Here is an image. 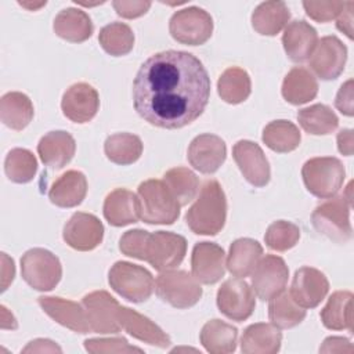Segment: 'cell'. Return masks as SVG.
I'll use <instances>...</instances> for the list:
<instances>
[{"mask_svg": "<svg viewBox=\"0 0 354 354\" xmlns=\"http://www.w3.org/2000/svg\"><path fill=\"white\" fill-rule=\"evenodd\" d=\"M61 108L69 120L86 123L97 115L100 108L98 93L88 83H75L64 93Z\"/></svg>", "mask_w": 354, "mask_h": 354, "instance_id": "cell-20", "label": "cell"}, {"mask_svg": "<svg viewBox=\"0 0 354 354\" xmlns=\"http://www.w3.org/2000/svg\"><path fill=\"white\" fill-rule=\"evenodd\" d=\"M227 156L225 142L216 134H201L195 137L188 147V162L191 166L203 173L212 174L220 169Z\"/></svg>", "mask_w": 354, "mask_h": 354, "instance_id": "cell-18", "label": "cell"}, {"mask_svg": "<svg viewBox=\"0 0 354 354\" xmlns=\"http://www.w3.org/2000/svg\"><path fill=\"white\" fill-rule=\"evenodd\" d=\"M199 337L210 354H228L236 348L238 329L221 319H212L203 325Z\"/></svg>", "mask_w": 354, "mask_h": 354, "instance_id": "cell-34", "label": "cell"}, {"mask_svg": "<svg viewBox=\"0 0 354 354\" xmlns=\"http://www.w3.org/2000/svg\"><path fill=\"white\" fill-rule=\"evenodd\" d=\"M98 41L101 47L113 57L126 55L134 46V33L123 22H112L100 30Z\"/></svg>", "mask_w": 354, "mask_h": 354, "instance_id": "cell-40", "label": "cell"}, {"mask_svg": "<svg viewBox=\"0 0 354 354\" xmlns=\"http://www.w3.org/2000/svg\"><path fill=\"white\" fill-rule=\"evenodd\" d=\"M112 6L116 10L118 15L131 19V18H137V17H141L142 14H145L151 7V1L118 0V1H113Z\"/></svg>", "mask_w": 354, "mask_h": 354, "instance_id": "cell-47", "label": "cell"}, {"mask_svg": "<svg viewBox=\"0 0 354 354\" xmlns=\"http://www.w3.org/2000/svg\"><path fill=\"white\" fill-rule=\"evenodd\" d=\"M321 321L328 329H347L353 332V293L348 290L332 293L328 303L321 310Z\"/></svg>", "mask_w": 354, "mask_h": 354, "instance_id": "cell-32", "label": "cell"}, {"mask_svg": "<svg viewBox=\"0 0 354 354\" xmlns=\"http://www.w3.org/2000/svg\"><path fill=\"white\" fill-rule=\"evenodd\" d=\"M335 106L346 116H353V80L348 79L339 88L335 100Z\"/></svg>", "mask_w": 354, "mask_h": 354, "instance_id": "cell-48", "label": "cell"}, {"mask_svg": "<svg viewBox=\"0 0 354 354\" xmlns=\"http://www.w3.org/2000/svg\"><path fill=\"white\" fill-rule=\"evenodd\" d=\"M337 148L346 156L353 155V130L346 129L337 134Z\"/></svg>", "mask_w": 354, "mask_h": 354, "instance_id": "cell-53", "label": "cell"}, {"mask_svg": "<svg viewBox=\"0 0 354 354\" xmlns=\"http://www.w3.org/2000/svg\"><path fill=\"white\" fill-rule=\"evenodd\" d=\"M353 8H354V3L347 1L344 4L343 11L339 14L337 22H336L337 29L346 33L348 39H353Z\"/></svg>", "mask_w": 354, "mask_h": 354, "instance_id": "cell-50", "label": "cell"}, {"mask_svg": "<svg viewBox=\"0 0 354 354\" xmlns=\"http://www.w3.org/2000/svg\"><path fill=\"white\" fill-rule=\"evenodd\" d=\"M318 83L314 75L304 66L292 68L283 79L282 95L292 105L306 104L315 98Z\"/></svg>", "mask_w": 354, "mask_h": 354, "instance_id": "cell-30", "label": "cell"}, {"mask_svg": "<svg viewBox=\"0 0 354 354\" xmlns=\"http://www.w3.org/2000/svg\"><path fill=\"white\" fill-rule=\"evenodd\" d=\"M86 194V176L77 170H68L53 183L48 191V198L55 206L75 207L83 202Z\"/></svg>", "mask_w": 354, "mask_h": 354, "instance_id": "cell-26", "label": "cell"}, {"mask_svg": "<svg viewBox=\"0 0 354 354\" xmlns=\"http://www.w3.org/2000/svg\"><path fill=\"white\" fill-rule=\"evenodd\" d=\"M15 277L14 260L6 253H1V290L4 292Z\"/></svg>", "mask_w": 354, "mask_h": 354, "instance_id": "cell-52", "label": "cell"}, {"mask_svg": "<svg viewBox=\"0 0 354 354\" xmlns=\"http://www.w3.org/2000/svg\"><path fill=\"white\" fill-rule=\"evenodd\" d=\"M54 32L66 41L82 43L93 35V22L83 10L69 7L55 17Z\"/></svg>", "mask_w": 354, "mask_h": 354, "instance_id": "cell-29", "label": "cell"}, {"mask_svg": "<svg viewBox=\"0 0 354 354\" xmlns=\"http://www.w3.org/2000/svg\"><path fill=\"white\" fill-rule=\"evenodd\" d=\"M318 43L317 30L303 19L292 21L286 25L282 44L286 55L295 62L308 59Z\"/></svg>", "mask_w": 354, "mask_h": 354, "instance_id": "cell-24", "label": "cell"}, {"mask_svg": "<svg viewBox=\"0 0 354 354\" xmlns=\"http://www.w3.org/2000/svg\"><path fill=\"white\" fill-rule=\"evenodd\" d=\"M354 347L346 337L332 336L324 340V344L319 347V353H353Z\"/></svg>", "mask_w": 354, "mask_h": 354, "instance_id": "cell-49", "label": "cell"}, {"mask_svg": "<svg viewBox=\"0 0 354 354\" xmlns=\"http://www.w3.org/2000/svg\"><path fill=\"white\" fill-rule=\"evenodd\" d=\"M33 113V104L24 93L10 91L0 100L1 122L15 131L24 130L32 122Z\"/></svg>", "mask_w": 354, "mask_h": 354, "instance_id": "cell-31", "label": "cell"}, {"mask_svg": "<svg viewBox=\"0 0 354 354\" xmlns=\"http://www.w3.org/2000/svg\"><path fill=\"white\" fill-rule=\"evenodd\" d=\"M140 218L148 224H173L180 216V203L163 180H147L138 185Z\"/></svg>", "mask_w": 354, "mask_h": 354, "instance_id": "cell-3", "label": "cell"}, {"mask_svg": "<svg viewBox=\"0 0 354 354\" xmlns=\"http://www.w3.org/2000/svg\"><path fill=\"white\" fill-rule=\"evenodd\" d=\"M148 236H149V232L144 231V230L126 231L119 241V249L123 254H126L129 257L145 260V249H147Z\"/></svg>", "mask_w": 354, "mask_h": 354, "instance_id": "cell-44", "label": "cell"}, {"mask_svg": "<svg viewBox=\"0 0 354 354\" xmlns=\"http://www.w3.org/2000/svg\"><path fill=\"white\" fill-rule=\"evenodd\" d=\"M163 183L174 195L180 206L191 202L199 188V180L194 171L187 167H174L165 173Z\"/></svg>", "mask_w": 354, "mask_h": 354, "instance_id": "cell-42", "label": "cell"}, {"mask_svg": "<svg viewBox=\"0 0 354 354\" xmlns=\"http://www.w3.org/2000/svg\"><path fill=\"white\" fill-rule=\"evenodd\" d=\"M210 98V77L191 53L167 50L151 55L133 82V104L149 124L181 129L205 111Z\"/></svg>", "mask_w": 354, "mask_h": 354, "instance_id": "cell-1", "label": "cell"}, {"mask_svg": "<svg viewBox=\"0 0 354 354\" xmlns=\"http://www.w3.org/2000/svg\"><path fill=\"white\" fill-rule=\"evenodd\" d=\"M329 282L324 272L313 267L299 268L290 285L292 299L303 308L317 307L328 295Z\"/></svg>", "mask_w": 354, "mask_h": 354, "instance_id": "cell-17", "label": "cell"}, {"mask_svg": "<svg viewBox=\"0 0 354 354\" xmlns=\"http://www.w3.org/2000/svg\"><path fill=\"white\" fill-rule=\"evenodd\" d=\"M4 171L12 183H29L37 171V160L30 151L25 148H14L6 156Z\"/></svg>", "mask_w": 354, "mask_h": 354, "instance_id": "cell-41", "label": "cell"}, {"mask_svg": "<svg viewBox=\"0 0 354 354\" xmlns=\"http://www.w3.org/2000/svg\"><path fill=\"white\" fill-rule=\"evenodd\" d=\"M289 270L283 259L275 254H267L259 260L252 271V289L261 300H270L288 283Z\"/></svg>", "mask_w": 354, "mask_h": 354, "instance_id": "cell-11", "label": "cell"}, {"mask_svg": "<svg viewBox=\"0 0 354 354\" xmlns=\"http://www.w3.org/2000/svg\"><path fill=\"white\" fill-rule=\"evenodd\" d=\"M218 95L228 104L243 102L252 91V83L248 72L239 66L225 69L217 82Z\"/></svg>", "mask_w": 354, "mask_h": 354, "instance_id": "cell-38", "label": "cell"}, {"mask_svg": "<svg viewBox=\"0 0 354 354\" xmlns=\"http://www.w3.org/2000/svg\"><path fill=\"white\" fill-rule=\"evenodd\" d=\"M62 236L75 250H93L102 242L104 225L94 214L77 212L66 221Z\"/></svg>", "mask_w": 354, "mask_h": 354, "instance_id": "cell-15", "label": "cell"}, {"mask_svg": "<svg viewBox=\"0 0 354 354\" xmlns=\"http://www.w3.org/2000/svg\"><path fill=\"white\" fill-rule=\"evenodd\" d=\"M290 18V11L283 1H264L252 14L253 29L263 36H275Z\"/></svg>", "mask_w": 354, "mask_h": 354, "instance_id": "cell-33", "label": "cell"}, {"mask_svg": "<svg viewBox=\"0 0 354 354\" xmlns=\"http://www.w3.org/2000/svg\"><path fill=\"white\" fill-rule=\"evenodd\" d=\"M300 238V230L296 224L285 220L274 221L268 225L264 241L267 246L277 252H285L293 248Z\"/></svg>", "mask_w": 354, "mask_h": 354, "instance_id": "cell-43", "label": "cell"}, {"mask_svg": "<svg viewBox=\"0 0 354 354\" xmlns=\"http://www.w3.org/2000/svg\"><path fill=\"white\" fill-rule=\"evenodd\" d=\"M225 217V194L218 181L209 180L203 184L195 203L185 214L187 225L198 235H216L223 230Z\"/></svg>", "mask_w": 354, "mask_h": 354, "instance_id": "cell-2", "label": "cell"}, {"mask_svg": "<svg viewBox=\"0 0 354 354\" xmlns=\"http://www.w3.org/2000/svg\"><path fill=\"white\" fill-rule=\"evenodd\" d=\"M21 274L30 288L47 292L58 285L62 277V267L54 253L47 249L33 248L25 252L21 259Z\"/></svg>", "mask_w": 354, "mask_h": 354, "instance_id": "cell-7", "label": "cell"}, {"mask_svg": "<svg viewBox=\"0 0 354 354\" xmlns=\"http://www.w3.org/2000/svg\"><path fill=\"white\" fill-rule=\"evenodd\" d=\"M297 120L301 129L314 136H325L336 130L339 119L336 113L324 104H315L297 112Z\"/></svg>", "mask_w": 354, "mask_h": 354, "instance_id": "cell-39", "label": "cell"}, {"mask_svg": "<svg viewBox=\"0 0 354 354\" xmlns=\"http://www.w3.org/2000/svg\"><path fill=\"white\" fill-rule=\"evenodd\" d=\"M118 321L122 329L141 342L158 347H167L170 344V337L155 322L129 307H119Z\"/></svg>", "mask_w": 354, "mask_h": 354, "instance_id": "cell-23", "label": "cell"}, {"mask_svg": "<svg viewBox=\"0 0 354 354\" xmlns=\"http://www.w3.org/2000/svg\"><path fill=\"white\" fill-rule=\"evenodd\" d=\"M185 252L187 241L184 236L169 231H156L148 236L145 261L162 272L180 266Z\"/></svg>", "mask_w": 354, "mask_h": 354, "instance_id": "cell-10", "label": "cell"}, {"mask_svg": "<svg viewBox=\"0 0 354 354\" xmlns=\"http://www.w3.org/2000/svg\"><path fill=\"white\" fill-rule=\"evenodd\" d=\"M282 335L272 324L259 322L249 325L241 339L243 354H275L281 348Z\"/></svg>", "mask_w": 354, "mask_h": 354, "instance_id": "cell-27", "label": "cell"}, {"mask_svg": "<svg viewBox=\"0 0 354 354\" xmlns=\"http://www.w3.org/2000/svg\"><path fill=\"white\" fill-rule=\"evenodd\" d=\"M217 307L227 318L245 321L256 307L253 289L241 278L227 279L217 292Z\"/></svg>", "mask_w": 354, "mask_h": 354, "instance_id": "cell-12", "label": "cell"}, {"mask_svg": "<svg viewBox=\"0 0 354 354\" xmlns=\"http://www.w3.org/2000/svg\"><path fill=\"white\" fill-rule=\"evenodd\" d=\"M303 181L308 192L321 199L336 195L344 181V166L333 156L308 159L301 169Z\"/></svg>", "mask_w": 354, "mask_h": 354, "instance_id": "cell-4", "label": "cell"}, {"mask_svg": "<svg viewBox=\"0 0 354 354\" xmlns=\"http://www.w3.org/2000/svg\"><path fill=\"white\" fill-rule=\"evenodd\" d=\"M104 217L113 227L137 223L140 218L138 196L126 188H118L106 195Z\"/></svg>", "mask_w": 354, "mask_h": 354, "instance_id": "cell-25", "label": "cell"}, {"mask_svg": "<svg viewBox=\"0 0 354 354\" xmlns=\"http://www.w3.org/2000/svg\"><path fill=\"white\" fill-rule=\"evenodd\" d=\"M263 142L274 152L286 153L295 151L300 145V131L289 120H274L270 122L263 130Z\"/></svg>", "mask_w": 354, "mask_h": 354, "instance_id": "cell-35", "label": "cell"}, {"mask_svg": "<svg viewBox=\"0 0 354 354\" xmlns=\"http://www.w3.org/2000/svg\"><path fill=\"white\" fill-rule=\"evenodd\" d=\"M346 59V46L336 36H325L318 40L310 57V68L322 80H332L343 72Z\"/></svg>", "mask_w": 354, "mask_h": 354, "instance_id": "cell-14", "label": "cell"}, {"mask_svg": "<svg viewBox=\"0 0 354 354\" xmlns=\"http://www.w3.org/2000/svg\"><path fill=\"white\" fill-rule=\"evenodd\" d=\"M108 281L118 295L133 303L148 300L155 286L152 274L147 268L129 261H116L109 270Z\"/></svg>", "mask_w": 354, "mask_h": 354, "instance_id": "cell-5", "label": "cell"}, {"mask_svg": "<svg viewBox=\"0 0 354 354\" xmlns=\"http://www.w3.org/2000/svg\"><path fill=\"white\" fill-rule=\"evenodd\" d=\"M268 318L279 329H289L299 325L306 318V308L300 307L289 292L282 290L270 299Z\"/></svg>", "mask_w": 354, "mask_h": 354, "instance_id": "cell-36", "label": "cell"}, {"mask_svg": "<svg viewBox=\"0 0 354 354\" xmlns=\"http://www.w3.org/2000/svg\"><path fill=\"white\" fill-rule=\"evenodd\" d=\"M1 313H0V326L1 329H17V319L14 318V315L6 308V306L0 307Z\"/></svg>", "mask_w": 354, "mask_h": 354, "instance_id": "cell-54", "label": "cell"}, {"mask_svg": "<svg viewBox=\"0 0 354 354\" xmlns=\"http://www.w3.org/2000/svg\"><path fill=\"white\" fill-rule=\"evenodd\" d=\"M191 270L201 283L212 285L224 277L225 253L221 246L213 242H199L192 249Z\"/></svg>", "mask_w": 354, "mask_h": 354, "instance_id": "cell-19", "label": "cell"}, {"mask_svg": "<svg viewBox=\"0 0 354 354\" xmlns=\"http://www.w3.org/2000/svg\"><path fill=\"white\" fill-rule=\"evenodd\" d=\"M169 32L178 43L201 46L212 36L213 19L203 8L187 7L173 14L169 22Z\"/></svg>", "mask_w": 354, "mask_h": 354, "instance_id": "cell-9", "label": "cell"}, {"mask_svg": "<svg viewBox=\"0 0 354 354\" xmlns=\"http://www.w3.org/2000/svg\"><path fill=\"white\" fill-rule=\"evenodd\" d=\"M104 151L106 158L116 165H131L142 153V142L138 136L116 133L105 140Z\"/></svg>", "mask_w": 354, "mask_h": 354, "instance_id": "cell-37", "label": "cell"}, {"mask_svg": "<svg viewBox=\"0 0 354 354\" xmlns=\"http://www.w3.org/2000/svg\"><path fill=\"white\" fill-rule=\"evenodd\" d=\"M19 6L30 10V11H35V10H39L40 7L46 6V1H40V3H26V1H19Z\"/></svg>", "mask_w": 354, "mask_h": 354, "instance_id": "cell-55", "label": "cell"}, {"mask_svg": "<svg viewBox=\"0 0 354 354\" xmlns=\"http://www.w3.org/2000/svg\"><path fill=\"white\" fill-rule=\"evenodd\" d=\"M39 304L43 311L59 325L77 333L93 332L83 306L72 300L50 296H40Z\"/></svg>", "mask_w": 354, "mask_h": 354, "instance_id": "cell-21", "label": "cell"}, {"mask_svg": "<svg viewBox=\"0 0 354 354\" xmlns=\"http://www.w3.org/2000/svg\"><path fill=\"white\" fill-rule=\"evenodd\" d=\"M88 324L93 332L116 333L122 328L118 321L120 304L105 290H95L86 295L82 300Z\"/></svg>", "mask_w": 354, "mask_h": 354, "instance_id": "cell-13", "label": "cell"}, {"mask_svg": "<svg viewBox=\"0 0 354 354\" xmlns=\"http://www.w3.org/2000/svg\"><path fill=\"white\" fill-rule=\"evenodd\" d=\"M261 245L250 238H239L230 246V253L225 261L228 271L238 278H245L252 274L256 264L261 259Z\"/></svg>", "mask_w": 354, "mask_h": 354, "instance_id": "cell-28", "label": "cell"}, {"mask_svg": "<svg viewBox=\"0 0 354 354\" xmlns=\"http://www.w3.org/2000/svg\"><path fill=\"white\" fill-rule=\"evenodd\" d=\"M84 348L93 354L101 353H142L141 348L130 346L124 337H111V339H87L84 342Z\"/></svg>", "mask_w": 354, "mask_h": 354, "instance_id": "cell-45", "label": "cell"}, {"mask_svg": "<svg viewBox=\"0 0 354 354\" xmlns=\"http://www.w3.org/2000/svg\"><path fill=\"white\" fill-rule=\"evenodd\" d=\"M232 156L246 181L254 187L268 184L271 171L263 149L253 141L241 140L232 148Z\"/></svg>", "mask_w": 354, "mask_h": 354, "instance_id": "cell-16", "label": "cell"}, {"mask_svg": "<svg viewBox=\"0 0 354 354\" xmlns=\"http://www.w3.org/2000/svg\"><path fill=\"white\" fill-rule=\"evenodd\" d=\"M75 151V138L64 130L47 133L37 144V152L41 162L54 170H59L66 166L72 160Z\"/></svg>", "mask_w": 354, "mask_h": 354, "instance_id": "cell-22", "label": "cell"}, {"mask_svg": "<svg viewBox=\"0 0 354 354\" xmlns=\"http://www.w3.org/2000/svg\"><path fill=\"white\" fill-rule=\"evenodd\" d=\"M350 207L351 205L344 196L328 198V201L318 205L311 214L314 228L336 243H346L350 241L353 232L348 217Z\"/></svg>", "mask_w": 354, "mask_h": 354, "instance_id": "cell-6", "label": "cell"}, {"mask_svg": "<svg viewBox=\"0 0 354 354\" xmlns=\"http://www.w3.org/2000/svg\"><path fill=\"white\" fill-rule=\"evenodd\" d=\"M344 1H303L307 15L317 22H329L344 8Z\"/></svg>", "mask_w": 354, "mask_h": 354, "instance_id": "cell-46", "label": "cell"}, {"mask_svg": "<svg viewBox=\"0 0 354 354\" xmlns=\"http://www.w3.org/2000/svg\"><path fill=\"white\" fill-rule=\"evenodd\" d=\"M61 353V347L57 346L54 342L48 339H36L32 340L24 350L22 353Z\"/></svg>", "mask_w": 354, "mask_h": 354, "instance_id": "cell-51", "label": "cell"}, {"mask_svg": "<svg viewBox=\"0 0 354 354\" xmlns=\"http://www.w3.org/2000/svg\"><path fill=\"white\" fill-rule=\"evenodd\" d=\"M155 290L163 301L176 308L192 307L202 296L199 282L187 271H162L156 278Z\"/></svg>", "mask_w": 354, "mask_h": 354, "instance_id": "cell-8", "label": "cell"}]
</instances>
